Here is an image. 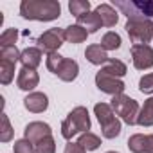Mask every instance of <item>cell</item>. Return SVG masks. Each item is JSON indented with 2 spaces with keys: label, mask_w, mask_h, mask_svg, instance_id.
Returning <instances> with one entry per match:
<instances>
[{
  "label": "cell",
  "mask_w": 153,
  "mask_h": 153,
  "mask_svg": "<svg viewBox=\"0 0 153 153\" xmlns=\"http://www.w3.org/2000/svg\"><path fill=\"white\" fill-rule=\"evenodd\" d=\"M106 153H117V151H106Z\"/></svg>",
  "instance_id": "35"
},
{
  "label": "cell",
  "mask_w": 153,
  "mask_h": 153,
  "mask_svg": "<svg viewBox=\"0 0 153 153\" xmlns=\"http://www.w3.org/2000/svg\"><path fill=\"white\" fill-rule=\"evenodd\" d=\"M96 87H97L101 92L110 94L112 97L124 94V88H126V85H124L119 78H114V76H110V74H106V72H103V70H99V72L96 74Z\"/></svg>",
  "instance_id": "7"
},
{
  "label": "cell",
  "mask_w": 153,
  "mask_h": 153,
  "mask_svg": "<svg viewBox=\"0 0 153 153\" xmlns=\"http://www.w3.org/2000/svg\"><path fill=\"white\" fill-rule=\"evenodd\" d=\"M85 58L92 63V65H105L110 58L106 54V51L101 47V43H92L87 47L85 51Z\"/></svg>",
  "instance_id": "16"
},
{
  "label": "cell",
  "mask_w": 153,
  "mask_h": 153,
  "mask_svg": "<svg viewBox=\"0 0 153 153\" xmlns=\"http://www.w3.org/2000/svg\"><path fill=\"white\" fill-rule=\"evenodd\" d=\"M49 135H52V130H51V126H49L47 123H43V121H33V123H29V124L25 126V130H24V139H27V140L33 142V144L40 142L42 139H45V137H49Z\"/></svg>",
  "instance_id": "9"
},
{
  "label": "cell",
  "mask_w": 153,
  "mask_h": 153,
  "mask_svg": "<svg viewBox=\"0 0 153 153\" xmlns=\"http://www.w3.org/2000/svg\"><path fill=\"white\" fill-rule=\"evenodd\" d=\"M121 128H123V124H121V121L115 117V119L110 121L108 124L101 126V133H103L105 139H115V137L121 135Z\"/></svg>",
  "instance_id": "26"
},
{
  "label": "cell",
  "mask_w": 153,
  "mask_h": 153,
  "mask_svg": "<svg viewBox=\"0 0 153 153\" xmlns=\"http://www.w3.org/2000/svg\"><path fill=\"white\" fill-rule=\"evenodd\" d=\"M101 70L103 72H106V74H110V76H114V78H123V76H126V72H128V68H126V65L121 61V59H114V58H110L103 67H101Z\"/></svg>",
  "instance_id": "21"
},
{
  "label": "cell",
  "mask_w": 153,
  "mask_h": 153,
  "mask_svg": "<svg viewBox=\"0 0 153 153\" xmlns=\"http://www.w3.org/2000/svg\"><path fill=\"white\" fill-rule=\"evenodd\" d=\"M63 31L65 29H58V27H52L49 31H45L43 34L38 36L36 43H38V49L45 54H51V52H58V49L63 45Z\"/></svg>",
  "instance_id": "6"
},
{
  "label": "cell",
  "mask_w": 153,
  "mask_h": 153,
  "mask_svg": "<svg viewBox=\"0 0 153 153\" xmlns=\"http://www.w3.org/2000/svg\"><path fill=\"white\" fill-rule=\"evenodd\" d=\"M16 40H18V31L15 27L6 29L2 33V36H0V47H11L16 43Z\"/></svg>",
  "instance_id": "31"
},
{
  "label": "cell",
  "mask_w": 153,
  "mask_h": 153,
  "mask_svg": "<svg viewBox=\"0 0 153 153\" xmlns=\"http://www.w3.org/2000/svg\"><path fill=\"white\" fill-rule=\"evenodd\" d=\"M65 153H87V149L79 144V142H68L67 146H65Z\"/></svg>",
  "instance_id": "34"
},
{
  "label": "cell",
  "mask_w": 153,
  "mask_h": 153,
  "mask_svg": "<svg viewBox=\"0 0 153 153\" xmlns=\"http://www.w3.org/2000/svg\"><path fill=\"white\" fill-rule=\"evenodd\" d=\"M34 149H36V153H56V140H54V137L49 135V137L42 139L40 142L34 144Z\"/></svg>",
  "instance_id": "28"
},
{
  "label": "cell",
  "mask_w": 153,
  "mask_h": 153,
  "mask_svg": "<svg viewBox=\"0 0 153 153\" xmlns=\"http://www.w3.org/2000/svg\"><path fill=\"white\" fill-rule=\"evenodd\" d=\"M13 151H15V153H36L34 144L29 142L27 139H20V140H16V142L13 144Z\"/></svg>",
  "instance_id": "33"
},
{
  "label": "cell",
  "mask_w": 153,
  "mask_h": 153,
  "mask_svg": "<svg viewBox=\"0 0 153 153\" xmlns=\"http://www.w3.org/2000/svg\"><path fill=\"white\" fill-rule=\"evenodd\" d=\"M78 142H79L87 151H94V149H97V148L101 146V139H99L96 133H92V131L81 133L79 139H78Z\"/></svg>",
  "instance_id": "22"
},
{
  "label": "cell",
  "mask_w": 153,
  "mask_h": 153,
  "mask_svg": "<svg viewBox=\"0 0 153 153\" xmlns=\"http://www.w3.org/2000/svg\"><path fill=\"white\" fill-rule=\"evenodd\" d=\"M38 83H40V76H38L36 70H33V68H24V67L18 70L16 85H18L20 90L31 92V90H34V88L38 87Z\"/></svg>",
  "instance_id": "11"
},
{
  "label": "cell",
  "mask_w": 153,
  "mask_h": 153,
  "mask_svg": "<svg viewBox=\"0 0 153 153\" xmlns=\"http://www.w3.org/2000/svg\"><path fill=\"white\" fill-rule=\"evenodd\" d=\"M20 51L16 49V45H11V47H0V61H11V63H16L20 61Z\"/></svg>",
  "instance_id": "27"
},
{
  "label": "cell",
  "mask_w": 153,
  "mask_h": 153,
  "mask_svg": "<svg viewBox=\"0 0 153 153\" xmlns=\"http://www.w3.org/2000/svg\"><path fill=\"white\" fill-rule=\"evenodd\" d=\"M101 47H103L105 51H117V49L121 47V36H119L117 33H114V31L106 33V34L101 38Z\"/></svg>",
  "instance_id": "25"
},
{
  "label": "cell",
  "mask_w": 153,
  "mask_h": 153,
  "mask_svg": "<svg viewBox=\"0 0 153 153\" xmlns=\"http://www.w3.org/2000/svg\"><path fill=\"white\" fill-rule=\"evenodd\" d=\"M15 67L16 63H11V61H0V83L2 85H9L15 78Z\"/></svg>",
  "instance_id": "24"
},
{
  "label": "cell",
  "mask_w": 153,
  "mask_h": 153,
  "mask_svg": "<svg viewBox=\"0 0 153 153\" xmlns=\"http://www.w3.org/2000/svg\"><path fill=\"white\" fill-rule=\"evenodd\" d=\"M63 36H65V40H67L68 43H83V42L87 40V36H88V31L83 29L81 25L76 24V25H68V27H65Z\"/></svg>",
  "instance_id": "18"
},
{
  "label": "cell",
  "mask_w": 153,
  "mask_h": 153,
  "mask_svg": "<svg viewBox=\"0 0 153 153\" xmlns=\"http://www.w3.org/2000/svg\"><path fill=\"white\" fill-rule=\"evenodd\" d=\"M42 58H43V52L38 49V47H27L22 51L20 54V63L24 68H33L36 70V67L42 63Z\"/></svg>",
  "instance_id": "14"
},
{
  "label": "cell",
  "mask_w": 153,
  "mask_h": 153,
  "mask_svg": "<svg viewBox=\"0 0 153 153\" xmlns=\"http://www.w3.org/2000/svg\"><path fill=\"white\" fill-rule=\"evenodd\" d=\"M133 67L137 70H148L153 67V47L151 45H131L130 49Z\"/></svg>",
  "instance_id": "8"
},
{
  "label": "cell",
  "mask_w": 153,
  "mask_h": 153,
  "mask_svg": "<svg viewBox=\"0 0 153 153\" xmlns=\"http://www.w3.org/2000/svg\"><path fill=\"white\" fill-rule=\"evenodd\" d=\"M78 74H79V65H78V61H74L70 58H65L61 67H59V70L56 72V76L61 81H65V83L74 81L76 78H78Z\"/></svg>",
  "instance_id": "13"
},
{
  "label": "cell",
  "mask_w": 153,
  "mask_h": 153,
  "mask_svg": "<svg viewBox=\"0 0 153 153\" xmlns=\"http://www.w3.org/2000/svg\"><path fill=\"white\" fill-rule=\"evenodd\" d=\"M133 45H148L153 38V22L144 16H131L124 25Z\"/></svg>",
  "instance_id": "3"
},
{
  "label": "cell",
  "mask_w": 153,
  "mask_h": 153,
  "mask_svg": "<svg viewBox=\"0 0 153 153\" xmlns=\"http://www.w3.org/2000/svg\"><path fill=\"white\" fill-rule=\"evenodd\" d=\"M94 114H96V117H97V121H99L101 126L108 124L110 121H114V119L117 117L115 112L112 110V106H110L108 103H97V105L94 106Z\"/></svg>",
  "instance_id": "20"
},
{
  "label": "cell",
  "mask_w": 153,
  "mask_h": 153,
  "mask_svg": "<svg viewBox=\"0 0 153 153\" xmlns=\"http://www.w3.org/2000/svg\"><path fill=\"white\" fill-rule=\"evenodd\" d=\"M139 90L142 94H153V72L144 74L139 79Z\"/></svg>",
  "instance_id": "32"
},
{
  "label": "cell",
  "mask_w": 153,
  "mask_h": 153,
  "mask_svg": "<svg viewBox=\"0 0 153 153\" xmlns=\"http://www.w3.org/2000/svg\"><path fill=\"white\" fill-rule=\"evenodd\" d=\"M68 11L76 18H79V16L90 13V2L88 0H70L68 2Z\"/></svg>",
  "instance_id": "23"
},
{
  "label": "cell",
  "mask_w": 153,
  "mask_h": 153,
  "mask_svg": "<svg viewBox=\"0 0 153 153\" xmlns=\"http://www.w3.org/2000/svg\"><path fill=\"white\" fill-rule=\"evenodd\" d=\"M90 126L92 123H90L88 110L85 106H76L61 123V137L70 142L72 137H76L78 133H87Z\"/></svg>",
  "instance_id": "2"
},
{
  "label": "cell",
  "mask_w": 153,
  "mask_h": 153,
  "mask_svg": "<svg viewBox=\"0 0 153 153\" xmlns=\"http://www.w3.org/2000/svg\"><path fill=\"white\" fill-rule=\"evenodd\" d=\"M115 7H119L128 18L131 16H144V18H151L153 16V2L151 0H121V2H115Z\"/></svg>",
  "instance_id": "5"
},
{
  "label": "cell",
  "mask_w": 153,
  "mask_h": 153,
  "mask_svg": "<svg viewBox=\"0 0 153 153\" xmlns=\"http://www.w3.org/2000/svg\"><path fill=\"white\" fill-rule=\"evenodd\" d=\"M76 20H78V25H81L83 29L88 31V34L97 33V31L101 29V25H103L99 15H97L96 11H90V13H87V15H83V16H79V18H76Z\"/></svg>",
  "instance_id": "17"
},
{
  "label": "cell",
  "mask_w": 153,
  "mask_h": 153,
  "mask_svg": "<svg viewBox=\"0 0 153 153\" xmlns=\"http://www.w3.org/2000/svg\"><path fill=\"white\" fill-rule=\"evenodd\" d=\"M24 106H25V110H29L33 114H42L49 108V97L43 92H31L24 99Z\"/></svg>",
  "instance_id": "12"
},
{
  "label": "cell",
  "mask_w": 153,
  "mask_h": 153,
  "mask_svg": "<svg viewBox=\"0 0 153 153\" xmlns=\"http://www.w3.org/2000/svg\"><path fill=\"white\" fill-rule=\"evenodd\" d=\"M20 15L25 20L52 22V20L59 18L61 6L58 0H22Z\"/></svg>",
  "instance_id": "1"
},
{
  "label": "cell",
  "mask_w": 153,
  "mask_h": 153,
  "mask_svg": "<svg viewBox=\"0 0 153 153\" xmlns=\"http://www.w3.org/2000/svg\"><path fill=\"white\" fill-rule=\"evenodd\" d=\"M110 106L112 110L115 112V115L121 117L123 123H126L128 126H133L137 124V117H139V112H140V106L135 99H131L130 96H114L112 101H110Z\"/></svg>",
  "instance_id": "4"
},
{
  "label": "cell",
  "mask_w": 153,
  "mask_h": 153,
  "mask_svg": "<svg viewBox=\"0 0 153 153\" xmlns=\"http://www.w3.org/2000/svg\"><path fill=\"white\" fill-rule=\"evenodd\" d=\"M137 124L139 126H153V97L146 99L144 105L140 106V112H139V117H137Z\"/></svg>",
  "instance_id": "19"
},
{
  "label": "cell",
  "mask_w": 153,
  "mask_h": 153,
  "mask_svg": "<svg viewBox=\"0 0 153 153\" xmlns=\"http://www.w3.org/2000/svg\"><path fill=\"white\" fill-rule=\"evenodd\" d=\"M128 149L131 153H153V133H135L128 139Z\"/></svg>",
  "instance_id": "10"
},
{
  "label": "cell",
  "mask_w": 153,
  "mask_h": 153,
  "mask_svg": "<svg viewBox=\"0 0 153 153\" xmlns=\"http://www.w3.org/2000/svg\"><path fill=\"white\" fill-rule=\"evenodd\" d=\"M63 56L59 54V52H51V54H47V59H45V65H47V68L52 72V74H56L58 70H59V67H61V63H63Z\"/></svg>",
  "instance_id": "30"
},
{
  "label": "cell",
  "mask_w": 153,
  "mask_h": 153,
  "mask_svg": "<svg viewBox=\"0 0 153 153\" xmlns=\"http://www.w3.org/2000/svg\"><path fill=\"white\" fill-rule=\"evenodd\" d=\"M0 123H2V126H0V140L2 142H9L13 139V128H11V123H9V117L6 114H2V117H0Z\"/></svg>",
  "instance_id": "29"
},
{
  "label": "cell",
  "mask_w": 153,
  "mask_h": 153,
  "mask_svg": "<svg viewBox=\"0 0 153 153\" xmlns=\"http://www.w3.org/2000/svg\"><path fill=\"white\" fill-rule=\"evenodd\" d=\"M96 13L99 15L101 24H103L105 27H114V25L117 24V20H119V13H117L115 7L110 6V4H99V6L96 7Z\"/></svg>",
  "instance_id": "15"
}]
</instances>
